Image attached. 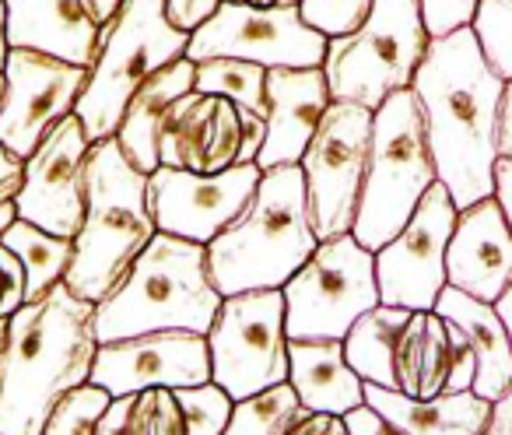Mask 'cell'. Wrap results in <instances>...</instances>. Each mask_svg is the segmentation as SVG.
<instances>
[{"label":"cell","mask_w":512,"mask_h":435,"mask_svg":"<svg viewBox=\"0 0 512 435\" xmlns=\"http://www.w3.org/2000/svg\"><path fill=\"white\" fill-rule=\"evenodd\" d=\"M411 88L425 113L439 183L449 190L456 211L488 200L495 193V137L505 81L488 67L470 25L428 43Z\"/></svg>","instance_id":"1"},{"label":"cell","mask_w":512,"mask_h":435,"mask_svg":"<svg viewBox=\"0 0 512 435\" xmlns=\"http://www.w3.org/2000/svg\"><path fill=\"white\" fill-rule=\"evenodd\" d=\"M95 306L60 281L8 316L0 348V435H43L64 393L92 379Z\"/></svg>","instance_id":"2"},{"label":"cell","mask_w":512,"mask_h":435,"mask_svg":"<svg viewBox=\"0 0 512 435\" xmlns=\"http://www.w3.org/2000/svg\"><path fill=\"white\" fill-rule=\"evenodd\" d=\"M320 239L309 214L302 165H278L260 176L246 211L207 243V267L221 299L239 292L285 288L316 253Z\"/></svg>","instance_id":"3"},{"label":"cell","mask_w":512,"mask_h":435,"mask_svg":"<svg viewBox=\"0 0 512 435\" xmlns=\"http://www.w3.org/2000/svg\"><path fill=\"white\" fill-rule=\"evenodd\" d=\"M155 232L148 207V172L123 155L116 137L95 141L88 151L85 222L74 236V260L64 285L78 299L99 306L127 278Z\"/></svg>","instance_id":"4"},{"label":"cell","mask_w":512,"mask_h":435,"mask_svg":"<svg viewBox=\"0 0 512 435\" xmlns=\"http://www.w3.org/2000/svg\"><path fill=\"white\" fill-rule=\"evenodd\" d=\"M221 295L207 267V246L155 232L127 278L95 306V341H127L158 330H211Z\"/></svg>","instance_id":"5"},{"label":"cell","mask_w":512,"mask_h":435,"mask_svg":"<svg viewBox=\"0 0 512 435\" xmlns=\"http://www.w3.org/2000/svg\"><path fill=\"white\" fill-rule=\"evenodd\" d=\"M435 183L439 172L428 148L421 102L414 88H400L372 113L369 165L351 236L369 253L383 250Z\"/></svg>","instance_id":"6"},{"label":"cell","mask_w":512,"mask_h":435,"mask_svg":"<svg viewBox=\"0 0 512 435\" xmlns=\"http://www.w3.org/2000/svg\"><path fill=\"white\" fill-rule=\"evenodd\" d=\"M190 36L165 15V0H123L113 22L102 25L99 60L81 92L74 116L85 123L88 141L116 137L123 109L155 71L186 57Z\"/></svg>","instance_id":"7"},{"label":"cell","mask_w":512,"mask_h":435,"mask_svg":"<svg viewBox=\"0 0 512 435\" xmlns=\"http://www.w3.org/2000/svg\"><path fill=\"white\" fill-rule=\"evenodd\" d=\"M421 0H372L365 25L351 36L327 39L323 78L330 99L358 102L376 113L393 92L411 88L428 53Z\"/></svg>","instance_id":"8"},{"label":"cell","mask_w":512,"mask_h":435,"mask_svg":"<svg viewBox=\"0 0 512 435\" xmlns=\"http://www.w3.org/2000/svg\"><path fill=\"white\" fill-rule=\"evenodd\" d=\"M281 295L288 341H344L358 316L379 306L376 253L365 250L351 232L320 239Z\"/></svg>","instance_id":"9"},{"label":"cell","mask_w":512,"mask_h":435,"mask_svg":"<svg viewBox=\"0 0 512 435\" xmlns=\"http://www.w3.org/2000/svg\"><path fill=\"white\" fill-rule=\"evenodd\" d=\"M211 383L232 400H246L288 383V330L281 288L239 292L221 299L207 330Z\"/></svg>","instance_id":"10"},{"label":"cell","mask_w":512,"mask_h":435,"mask_svg":"<svg viewBox=\"0 0 512 435\" xmlns=\"http://www.w3.org/2000/svg\"><path fill=\"white\" fill-rule=\"evenodd\" d=\"M372 109L358 102H330L302 155L316 239L348 236L355 229L365 165H369Z\"/></svg>","instance_id":"11"},{"label":"cell","mask_w":512,"mask_h":435,"mask_svg":"<svg viewBox=\"0 0 512 435\" xmlns=\"http://www.w3.org/2000/svg\"><path fill=\"white\" fill-rule=\"evenodd\" d=\"M249 60L264 71L274 67H323L327 39L302 22L299 8H249V4H225L200 25L186 46V60Z\"/></svg>","instance_id":"12"},{"label":"cell","mask_w":512,"mask_h":435,"mask_svg":"<svg viewBox=\"0 0 512 435\" xmlns=\"http://www.w3.org/2000/svg\"><path fill=\"white\" fill-rule=\"evenodd\" d=\"M453 197L442 183L421 197L407 225L376 250V281L379 302L397 309H435V299L442 295L446 281V250L456 229Z\"/></svg>","instance_id":"13"},{"label":"cell","mask_w":512,"mask_h":435,"mask_svg":"<svg viewBox=\"0 0 512 435\" xmlns=\"http://www.w3.org/2000/svg\"><path fill=\"white\" fill-rule=\"evenodd\" d=\"M4 99H0V148L18 162L39 148L64 116L74 113L88 85L85 67L46 57L36 50H8L4 60Z\"/></svg>","instance_id":"14"},{"label":"cell","mask_w":512,"mask_h":435,"mask_svg":"<svg viewBox=\"0 0 512 435\" xmlns=\"http://www.w3.org/2000/svg\"><path fill=\"white\" fill-rule=\"evenodd\" d=\"M92 141L78 116H64L22 162L15 211L22 222L60 239H74L85 222V179Z\"/></svg>","instance_id":"15"},{"label":"cell","mask_w":512,"mask_h":435,"mask_svg":"<svg viewBox=\"0 0 512 435\" xmlns=\"http://www.w3.org/2000/svg\"><path fill=\"white\" fill-rule=\"evenodd\" d=\"M260 165H232L214 176L165 169L148 176V207L158 232L207 246L239 218L260 186Z\"/></svg>","instance_id":"16"},{"label":"cell","mask_w":512,"mask_h":435,"mask_svg":"<svg viewBox=\"0 0 512 435\" xmlns=\"http://www.w3.org/2000/svg\"><path fill=\"white\" fill-rule=\"evenodd\" d=\"M88 383L102 386L109 397H127L151 386L183 390V386L211 383L207 337L193 330H158V334L99 344Z\"/></svg>","instance_id":"17"},{"label":"cell","mask_w":512,"mask_h":435,"mask_svg":"<svg viewBox=\"0 0 512 435\" xmlns=\"http://www.w3.org/2000/svg\"><path fill=\"white\" fill-rule=\"evenodd\" d=\"M242 120L239 106L221 95L190 92L172 106L158 141V165L214 176L239 165Z\"/></svg>","instance_id":"18"},{"label":"cell","mask_w":512,"mask_h":435,"mask_svg":"<svg viewBox=\"0 0 512 435\" xmlns=\"http://www.w3.org/2000/svg\"><path fill=\"white\" fill-rule=\"evenodd\" d=\"M446 281L488 306L512 285V229L495 197L460 211L446 250Z\"/></svg>","instance_id":"19"},{"label":"cell","mask_w":512,"mask_h":435,"mask_svg":"<svg viewBox=\"0 0 512 435\" xmlns=\"http://www.w3.org/2000/svg\"><path fill=\"white\" fill-rule=\"evenodd\" d=\"M330 88L323 67H274L267 71V141L256 155L260 172L278 165H299L330 109Z\"/></svg>","instance_id":"20"},{"label":"cell","mask_w":512,"mask_h":435,"mask_svg":"<svg viewBox=\"0 0 512 435\" xmlns=\"http://www.w3.org/2000/svg\"><path fill=\"white\" fill-rule=\"evenodd\" d=\"M8 46L36 50L92 71L99 60L102 25L92 0H4Z\"/></svg>","instance_id":"21"},{"label":"cell","mask_w":512,"mask_h":435,"mask_svg":"<svg viewBox=\"0 0 512 435\" xmlns=\"http://www.w3.org/2000/svg\"><path fill=\"white\" fill-rule=\"evenodd\" d=\"M193 81H197V64L186 57L172 60L169 67L151 74L123 109L116 141H120L123 155L148 176L158 169V141H162L165 120H169L172 106L193 92Z\"/></svg>","instance_id":"22"},{"label":"cell","mask_w":512,"mask_h":435,"mask_svg":"<svg viewBox=\"0 0 512 435\" xmlns=\"http://www.w3.org/2000/svg\"><path fill=\"white\" fill-rule=\"evenodd\" d=\"M288 383L306 411L348 414L365 404V383L344 358V341H288Z\"/></svg>","instance_id":"23"},{"label":"cell","mask_w":512,"mask_h":435,"mask_svg":"<svg viewBox=\"0 0 512 435\" xmlns=\"http://www.w3.org/2000/svg\"><path fill=\"white\" fill-rule=\"evenodd\" d=\"M435 313L442 320L456 323L467 337L470 351H474L477 362V376L470 393H477L481 400L495 404L505 390L512 386V344L509 334H505L498 313L488 306V302H477L470 295L456 292V288H442V295L435 299Z\"/></svg>","instance_id":"24"},{"label":"cell","mask_w":512,"mask_h":435,"mask_svg":"<svg viewBox=\"0 0 512 435\" xmlns=\"http://www.w3.org/2000/svg\"><path fill=\"white\" fill-rule=\"evenodd\" d=\"M365 404L393 421L404 435H481L491 418V404L470 390L411 400L397 390L365 383Z\"/></svg>","instance_id":"25"},{"label":"cell","mask_w":512,"mask_h":435,"mask_svg":"<svg viewBox=\"0 0 512 435\" xmlns=\"http://www.w3.org/2000/svg\"><path fill=\"white\" fill-rule=\"evenodd\" d=\"M449 369H453V348H449V327L435 309H418L407 320L404 334L393 358L397 393L411 400H432L446 393Z\"/></svg>","instance_id":"26"},{"label":"cell","mask_w":512,"mask_h":435,"mask_svg":"<svg viewBox=\"0 0 512 435\" xmlns=\"http://www.w3.org/2000/svg\"><path fill=\"white\" fill-rule=\"evenodd\" d=\"M407 320H411V309L383 306V302L355 320V327L344 337V358H348V365L358 372L362 383L397 390L393 358H397V344Z\"/></svg>","instance_id":"27"},{"label":"cell","mask_w":512,"mask_h":435,"mask_svg":"<svg viewBox=\"0 0 512 435\" xmlns=\"http://www.w3.org/2000/svg\"><path fill=\"white\" fill-rule=\"evenodd\" d=\"M0 246H8L25 267V302L43 299L50 288H57L67 278V267L74 260V239H60L36 225L15 218L4 232Z\"/></svg>","instance_id":"28"},{"label":"cell","mask_w":512,"mask_h":435,"mask_svg":"<svg viewBox=\"0 0 512 435\" xmlns=\"http://www.w3.org/2000/svg\"><path fill=\"white\" fill-rule=\"evenodd\" d=\"M99 435H186L176 390L151 386L141 393L113 397L99 418Z\"/></svg>","instance_id":"29"},{"label":"cell","mask_w":512,"mask_h":435,"mask_svg":"<svg viewBox=\"0 0 512 435\" xmlns=\"http://www.w3.org/2000/svg\"><path fill=\"white\" fill-rule=\"evenodd\" d=\"M193 92L221 95L246 113L267 116V71L249 60H204L197 64Z\"/></svg>","instance_id":"30"},{"label":"cell","mask_w":512,"mask_h":435,"mask_svg":"<svg viewBox=\"0 0 512 435\" xmlns=\"http://www.w3.org/2000/svg\"><path fill=\"white\" fill-rule=\"evenodd\" d=\"M302 411L306 407L299 404L292 383L271 386L256 397L235 400L225 435H288V428L299 421Z\"/></svg>","instance_id":"31"},{"label":"cell","mask_w":512,"mask_h":435,"mask_svg":"<svg viewBox=\"0 0 512 435\" xmlns=\"http://www.w3.org/2000/svg\"><path fill=\"white\" fill-rule=\"evenodd\" d=\"M470 32L491 71L512 81V0H477Z\"/></svg>","instance_id":"32"},{"label":"cell","mask_w":512,"mask_h":435,"mask_svg":"<svg viewBox=\"0 0 512 435\" xmlns=\"http://www.w3.org/2000/svg\"><path fill=\"white\" fill-rule=\"evenodd\" d=\"M109 393L95 383H81L60 397L43 425V435H99V418L109 407Z\"/></svg>","instance_id":"33"},{"label":"cell","mask_w":512,"mask_h":435,"mask_svg":"<svg viewBox=\"0 0 512 435\" xmlns=\"http://www.w3.org/2000/svg\"><path fill=\"white\" fill-rule=\"evenodd\" d=\"M176 400L183 407L186 435H225L235 400L218 383L183 386L176 390Z\"/></svg>","instance_id":"34"},{"label":"cell","mask_w":512,"mask_h":435,"mask_svg":"<svg viewBox=\"0 0 512 435\" xmlns=\"http://www.w3.org/2000/svg\"><path fill=\"white\" fill-rule=\"evenodd\" d=\"M372 0H299V15L323 39L351 36L365 25Z\"/></svg>","instance_id":"35"},{"label":"cell","mask_w":512,"mask_h":435,"mask_svg":"<svg viewBox=\"0 0 512 435\" xmlns=\"http://www.w3.org/2000/svg\"><path fill=\"white\" fill-rule=\"evenodd\" d=\"M477 0H421V15L432 39H442L474 22Z\"/></svg>","instance_id":"36"},{"label":"cell","mask_w":512,"mask_h":435,"mask_svg":"<svg viewBox=\"0 0 512 435\" xmlns=\"http://www.w3.org/2000/svg\"><path fill=\"white\" fill-rule=\"evenodd\" d=\"M218 8H221V0H165L169 22L176 25L179 32H186V36H193Z\"/></svg>","instance_id":"37"},{"label":"cell","mask_w":512,"mask_h":435,"mask_svg":"<svg viewBox=\"0 0 512 435\" xmlns=\"http://www.w3.org/2000/svg\"><path fill=\"white\" fill-rule=\"evenodd\" d=\"M344 425H348V435H404L393 421H386L379 411H372L369 404L344 414Z\"/></svg>","instance_id":"38"},{"label":"cell","mask_w":512,"mask_h":435,"mask_svg":"<svg viewBox=\"0 0 512 435\" xmlns=\"http://www.w3.org/2000/svg\"><path fill=\"white\" fill-rule=\"evenodd\" d=\"M288 435H348L341 414H327V411H302L299 421L288 428Z\"/></svg>","instance_id":"39"},{"label":"cell","mask_w":512,"mask_h":435,"mask_svg":"<svg viewBox=\"0 0 512 435\" xmlns=\"http://www.w3.org/2000/svg\"><path fill=\"white\" fill-rule=\"evenodd\" d=\"M239 120H242L239 165H249V162H256V155H260V148H264V141H267V120L256 113H246V109H239Z\"/></svg>","instance_id":"40"},{"label":"cell","mask_w":512,"mask_h":435,"mask_svg":"<svg viewBox=\"0 0 512 435\" xmlns=\"http://www.w3.org/2000/svg\"><path fill=\"white\" fill-rule=\"evenodd\" d=\"M498 158H512V81H505L502 106H498V137H495Z\"/></svg>","instance_id":"41"},{"label":"cell","mask_w":512,"mask_h":435,"mask_svg":"<svg viewBox=\"0 0 512 435\" xmlns=\"http://www.w3.org/2000/svg\"><path fill=\"white\" fill-rule=\"evenodd\" d=\"M491 197L498 200L505 222H509V229H512V158H498L495 162V193H491Z\"/></svg>","instance_id":"42"},{"label":"cell","mask_w":512,"mask_h":435,"mask_svg":"<svg viewBox=\"0 0 512 435\" xmlns=\"http://www.w3.org/2000/svg\"><path fill=\"white\" fill-rule=\"evenodd\" d=\"M22 186V162L0 148V200H15Z\"/></svg>","instance_id":"43"},{"label":"cell","mask_w":512,"mask_h":435,"mask_svg":"<svg viewBox=\"0 0 512 435\" xmlns=\"http://www.w3.org/2000/svg\"><path fill=\"white\" fill-rule=\"evenodd\" d=\"M481 435H512V386L491 404L488 428H484Z\"/></svg>","instance_id":"44"},{"label":"cell","mask_w":512,"mask_h":435,"mask_svg":"<svg viewBox=\"0 0 512 435\" xmlns=\"http://www.w3.org/2000/svg\"><path fill=\"white\" fill-rule=\"evenodd\" d=\"M491 309H495V313H498V320H502L505 334H509V344H512V285L505 288V292L498 295L495 302H491Z\"/></svg>","instance_id":"45"},{"label":"cell","mask_w":512,"mask_h":435,"mask_svg":"<svg viewBox=\"0 0 512 435\" xmlns=\"http://www.w3.org/2000/svg\"><path fill=\"white\" fill-rule=\"evenodd\" d=\"M123 0H92V8H95V18H99V25H109L113 22V15L120 11Z\"/></svg>","instance_id":"46"},{"label":"cell","mask_w":512,"mask_h":435,"mask_svg":"<svg viewBox=\"0 0 512 435\" xmlns=\"http://www.w3.org/2000/svg\"><path fill=\"white\" fill-rule=\"evenodd\" d=\"M8 11H4V0H0V71H4V60H8Z\"/></svg>","instance_id":"47"},{"label":"cell","mask_w":512,"mask_h":435,"mask_svg":"<svg viewBox=\"0 0 512 435\" xmlns=\"http://www.w3.org/2000/svg\"><path fill=\"white\" fill-rule=\"evenodd\" d=\"M225 4H249V8H274L281 0H225Z\"/></svg>","instance_id":"48"},{"label":"cell","mask_w":512,"mask_h":435,"mask_svg":"<svg viewBox=\"0 0 512 435\" xmlns=\"http://www.w3.org/2000/svg\"><path fill=\"white\" fill-rule=\"evenodd\" d=\"M4 337H8V320H0V348H4Z\"/></svg>","instance_id":"49"},{"label":"cell","mask_w":512,"mask_h":435,"mask_svg":"<svg viewBox=\"0 0 512 435\" xmlns=\"http://www.w3.org/2000/svg\"><path fill=\"white\" fill-rule=\"evenodd\" d=\"M281 4H285V8H299V0H281Z\"/></svg>","instance_id":"50"},{"label":"cell","mask_w":512,"mask_h":435,"mask_svg":"<svg viewBox=\"0 0 512 435\" xmlns=\"http://www.w3.org/2000/svg\"><path fill=\"white\" fill-rule=\"evenodd\" d=\"M0 302H4V274H0Z\"/></svg>","instance_id":"51"},{"label":"cell","mask_w":512,"mask_h":435,"mask_svg":"<svg viewBox=\"0 0 512 435\" xmlns=\"http://www.w3.org/2000/svg\"><path fill=\"white\" fill-rule=\"evenodd\" d=\"M0 99H4V74H0Z\"/></svg>","instance_id":"52"}]
</instances>
